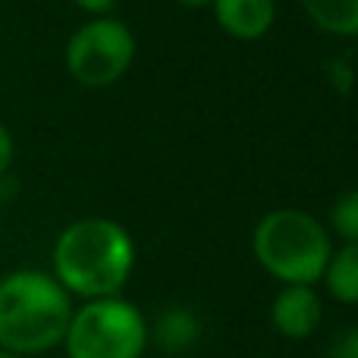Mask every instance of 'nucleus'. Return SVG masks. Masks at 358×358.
<instances>
[{
  "mask_svg": "<svg viewBox=\"0 0 358 358\" xmlns=\"http://www.w3.org/2000/svg\"><path fill=\"white\" fill-rule=\"evenodd\" d=\"M50 273L79 302L123 296L136 273V239L113 217H79L57 233Z\"/></svg>",
  "mask_w": 358,
  "mask_h": 358,
  "instance_id": "obj_1",
  "label": "nucleus"
},
{
  "mask_svg": "<svg viewBox=\"0 0 358 358\" xmlns=\"http://www.w3.org/2000/svg\"><path fill=\"white\" fill-rule=\"evenodd\" d=\"M76 299L50 271L16 267L0 277V349L22 358L60 349Z\"/></svg>",
  "mask_w": 358,
  "mask_h": 358,
  "instance_id": "obj_2",
  "label": "nucleus"
},
{
  "mask_svg": "<svg viewBox=\"0 0 358 358\" xmlns=\"http://www.w3.org/2000/svg\"><path fill=\"white\" fill-rule=\"evenodd\" d=\"M334 245L327 223L302 208H273L252 229L255 261L280 286H317Z\"/></svg>",
  "mask_w": 358,
  "mask_h": 358,
  "instance_id": "obj_3",
  "label": "nucleus"
},
{
  "mask_svg": "<svg viewBox=\"0 0 358 358\" xmlns=\"http://www.w3.org/2000/svg\"><path fill=\"white\" fill-rule=\"evenodd\" d=\"M148 346V317L126 296L79 302L60 343L66 358H142Z\"/></svg>",
  "mask_w": 358,
  "mask_h": 358,
  "instance_id": "obj_4",
  "label": "nucleus"
},
{
  "mask_svg": "<svg viewBox=\"0 0 358 358\" xmlns=\"http://www.w3.org/2000/svg\"><path fill=\"white\" fill-rule=\"evenodd\" d=\"M136 54V31L117 16H98L73 29L63 48V66L82 88H110L132 69Z\"/></svg>",
  "mask_w": 358,
  "mask_h": 358,
  "instance_id": "obj_5",
  "label": "nucleus"
},
{
  "mask_svg": "<svg viewBox=\"0 0 358 358\" xmlns=\"http://www.w3.org/2000/svg\"><path fill=\"white\" fill-rule=\"evenodd\" d=\"M324 321V299L315 286H280L271 302V327L283 340L302 343Z\"/></svg>",
  "mask_w": 358,
  "mask_h": 358,
  "instance_id": "obj_6",
  "label": "nucleus"
},
{
  "mask_svg": "<svg viewBox=\"0 0 358 358\" xmlns=\"http://www.w3.org/2000/svg\"><path fill=\"white\" fill-rule=\"evenodd\" d=\"M214 22L233 41H258L277 22V0H210Z\"/></svg>",
  "mask_w": 358,
  "mask_h": 358,
  "instance_id": "obj_7",
  "label": "nucleus"
},
{
  "mask_svg": "<svg viewBox=\"0 0 358 358\" xmlns=\"http://www.w3.org/2000/svg\"><path fill=\"white\" fill-rule=\"evenodd\" d=\"M321 283L334 302L358 305V239L334 245V255L327 261Z\"/></svg>",
  "mask_w": 358,
  "mask_h": 358,
  "instance_id": "obj_8",
  "label": "nucleus"
},
{
  "mask_svg": "<svg viewBox=\"0 0 358 358\" xmlns=\"http://www.w3.org/2000/svg\"><path fill=\"white\" fill-rule=\"evenodd\" d=\"M198 336H201V321H198L195 311L182 308V305L167 308L161 317H157L155 327H151V343H157V346L170 355L189 352V349L198 343Z\"/></svg>",
  "mask_w": 358,
  "mask_h": 358,
  "instance_id": "obj_9",
  "label": "nucleus"
},
{
  "mask_svg": "<svg viewBox=\"0 0 358 358\" xmlns=\"http://www.w3.org/2000/svg\"><path fill=\"white\" fill-rule=\"evenodd\" d=\"M302 10L324 35L358 38V0H302Z\"/></svg>",
  "mask_w": 358,
  "mask_h": 358,
  "instance_id": "obj_10",
  "label": "nucleus"
},
{
  "mask_svg": "<svg viewBox=\"0 0 358 358\" xmlns=\"http://www.w3.org/2000/svg\"><path fill=\"white\" fill-rule=\"evenodd\" d=\"M327 229H330V236L340 242L358 239V189L343 192V195L330 204Z\"/></svg>",
  "mask_w": 358,
  "mask_h": 358,
  "instance_id": "obj_11",
  "label": "nucleus"
},
{
  "mask_svg": "<svg viewBox=\"0 0 358 358\" xmlns=\"http://www.w3.org/2000/svg\"><path fill=\"white\" fill-rule=\"evenodd\" d=\"M327 358H358V324L334 336V343H330V349H327Z\"/></svg>",
  "mask_w": 358,
  "mask_h": 358,
  "instance_id": "obj_12",
  "label": "nucleus"
},
{
  "mask_svg": "<svg viewBox=\"0 0 358 358\" xmlns=\"http://www.w3.org/2000/svg\"><path fill=\"white\" fill-rule=\"evenodd\" d=\"M13 161H16V138H13L10 126L0 120V179L13 170Z\"/></svg>",
  "mask_w": 358,
  "mask_h": 358,
  "instance_id": "obj_13",
  "label": "nucleus"
},
{
  "mask_svg": "<svg viewBox=\"0 0 358 358\" xmlns=\"http://www.w3.org/2000/svg\"><path fill=\"white\" fill-rule=\"evenodd\" d=\"M73 6L79 13H85V19H98V16H113L117 0H73Z\"/></svg>",
  "mask_w": 358,
  "mask_h": 358,
  "instance_id": "obj_14",
  "label": "nucleus"
},
{
  "mask_svg": "<svg viewBox=\"0 0 358 358\" xmlns=\"http://www.w3.org/2000/svg\"><path fill=\"white\" fill-rule=\"evenodd\" d=\"M176 6H185V10H201V6H210V0H173Z\"/></svg>",
  "mask_w": 358,
  "mask_h": 358,
  "instance_id": "obj_15",
  "label": "nucleus"
},
{
  "mask_svg": "<svg viewBox=\"0 0 358 358\" xmlns=\"http://www.w3.org/2000/svg\"><path fill=\"white\" fill-rule=\"evenodd\" d=\"M0 358H22V355H16V352H6V349H0Z\"/></svg>",
  "mask_w": 358,
  "mask_h": 358,
  "instance_id": "obj_16",
  "label": "nucleus"
}]
</instances>
